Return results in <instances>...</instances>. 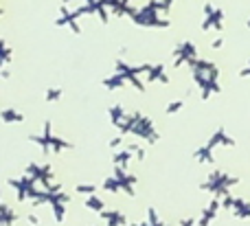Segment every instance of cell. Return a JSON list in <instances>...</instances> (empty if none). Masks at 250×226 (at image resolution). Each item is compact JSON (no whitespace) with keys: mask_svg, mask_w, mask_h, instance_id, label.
<instances>
[{"mask_svg":"<svg viewBox=\"0 0 250 226\" xmlns=\"http://www.w3.org/2000/svg\"><path fill=\"white\" fill-rule=\"evenodd\" d=\"M0 117H2L4 123H22L24 121V117H22L18 110H13V108H4L2 112H0Z\"/></svg>","mask_w":250,"mask_h":226,"instance_id":"obj_8","label":"cell"},{"mask_svg":"<svg viewBox=\"0 0 250 226\" xmlns=\"http://www.w3.org/2000/svg\"><path fill=\"white\" fill-rule=\"evenodd\" d=\"M2 46H4V64H9V62H11V51H9L7 42H2Z\"/></svg>","mask_w":250,"mask_h":226,"instance_id":"obj_13","label":"cell"},{"mask_svg":"<svg viewBox=\"0 0 250 226\" xmlns=\"http://www.w3.org/2000/svg\"><path fill=\"white\" fill-rule=\"evenodd\" d=\"M127 158H129V149H125V152H119L117 154V158H114V161H117L119 165H121V163L125 165V163H127Z\"/></svg>","mask_w":250,"mask_h":226,"instance_id":"obj_11","label":"cell"},{"mask_svg":"<svg viewBox=\"0 0 250 226\" xmlns=\"http://www.w3.org/2000/svg\"><path fill=\"white\" fill-rule=\"evenodd\" d=\"M246 26H248V29H250V18H248V20H246Z\"/></svg>","mask_w":250,"mask_h":226,"instance_id":"obj_17","label":"cell"},{"mask_svg":"<svg viewBox=\"0 0 250 226\" xmlns=\"http://www.w3.org/2000/svg\"><path fill=\"white\" fill-rule=\"evenodd\" d=\"M132 20L141 26H169L171 22L169 20H160L158 18V9H154L149 2L143 9H136V13L132 16Z\"/></svg>","mask_w":250,"mask_h":226,"instance_id":"obj_1","label":"cell"},{"mask_svg":"<svg viewBox=\"0 0 250 226\" xmlns=\"http://www.w3.org/2000/svg\"><path fill=\"white\" fill-rule=\"evenodd\" d=\"M62 97V88H51V90L46 92V101L51 103V101H57Z\"/></svg>","mask_w":250,"mask_h":226,"instance_id":"obj_10","label":"cell"},{"mask_svg":"<svg viewBox=\"0 0 250 226\" xmlns=\"http://www.w3.org/2000/svg\"><path fill=\"white\" fill-rule=\"evenodd\" d=\"M117 70L123 75L125 79H127L129 83H134L136 86V90H145V86H143V82H138V66H129V64H125V62L119 60L117 62Z\"/></svg>","mask_w":250,"mask_h":226,"instance_id":"obj_5","label":"cell"},{"mask_svg":"<svg viewBox=\"0 0 250 226\" xmlns=\"http://www.w3.org/2000/svg\"><path fill=\"white\" fill-rule=\"evenodd\" d=\"M208 149H211L208 145L207 147H202V149H198V152H195V158H198V161H213L211 154H208Z\"/></svg>","mask_w":250,"mask_h":226,"instance_id":"obj_9","label":"cell"},{"mask_svg":"<svg viewBox=\"0 0 250 226\" xmlns=\"http://www.w3.org/2000/svg\"><path fill=\"white\" fill-rule=\"evenodd\" d=\"M121 141H123V139H121V136H117V139H112V143H110V145H112V147H117V145H119V143H121Z\"/></svg>","mask_w":250,"mask_h":226,"instance_id":"obj_16","label":"cell"},{"mask_svg":"<svg viewBox=\"0 0 250 226\" xmlns=\"http://www.w3.org/2000/svg\"><path fill=\"white\" fill-rule=\"evenodd\" d=\"M222 44H224V40H222V38H217V40H213V44H211V46H213V48H220Z\"/></svg>","mask_w":250,"mask_h":226,"instance_id":"obj_15","label":"cell"},{"mask_svg":"<svg viewBox=\"0 0 250 226\" xmlns=\"http://www.w3.org/2000/svg\"><path fill=\"white\" fill-rule=\"evenodd\" d=\"M195 60V46L191 42H182L176 46L173 51V64L180 66V64H191Z\"/></svg>","mask_w":250,"mask_h":226,"instance_id":"obj_3","label":"cell"},{"mask_svg":"<svg viewBox=\"0 0 250 226\" xmlns=\"http://www.w3.org/2000/svg\"><path fill=\"white\" fill-rule=\"evenodd\" d=\"M182 108V101H171V103L167 105V114H171V112H178V110Z\"/></svg>","mask_w":250,"mask_h":226,"instance_id":"obj_12","label":"cell"},{"mask_svg":"<svg viewBox=\"0 0 250 226\" xmlns=\"http://www.w3.org/2000/svg\"><path fill=\"white\" fill-rule=\"evenodd\" d=\"M204 13H207V18H204V22H202L204 31H208V29L220 31L222 26H224V13H222V9H217L215 4H207V7H204Z\"/></svg>","mask_w":250,"mask_h":226,"instance_id":"obj_2","label":"cell"},{"mask_svg":"<svg viewBox=\"0 0 250 226\" xmlns=\"http://www.w3.org/2000/svg\"><path fill=\"white\" fill-rule=\"evenodd\" d=\"M208 147H215V145H235V141L230 139L229 134L224 132V127H220V130H215L211 134V139H208Z\"/></svg>","mask_w":250,"mask_h":226,"instance_id":"obj_6","label":"cell"},{"mask_svg":"<svg viewBox=\"0 0 250 226\" xmlns=\"http://www.w3.org/2000/svg\"><path fill=\"white\" fill-rule=\"evenodd\" d=\"M138 73H145L149 82H160V83H167L169 77L165 73V66L163 64H143L138 66Z\"/></svg>","mask_w":250,"mask_h":226,"instance_id":"obj_4","label":"cell"},{"mask_svg":"<svg viewBox=\"0 0 250 226\" xmlns=\"http://www.w3.org/2000/svg\"><path fill=\"white\" fill-rule=\"evenodd\" d=\"M239 75H242V77H246V75H250V60H248V64L244 66L242 70H239Z\"/></svg>","mask_w":250,"mask_h":226,"instance_id":"obj_14","label":"cell"},{"mask_svg":"<svg viewBox=\"0 0 250 226\" xmlns=\"http://www.w3.org/2000/svg\"><path fill=\"white\" fill-rule=\"evenodd\" d=\"M125 82H127V79H125L121 73H114V75H110V77L104 79V86L110 88V90H117V88H123L125 86Z\"/></svg>","mask_w":250,"mask_h":226,"instance_id":"obj_7","label":"cell"}]
</instances>
